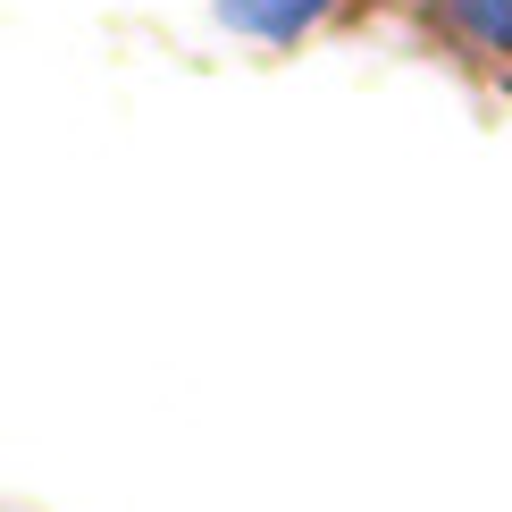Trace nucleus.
I'll return each mask as SVG.
<instances>
[{
	"mask_svg": "<svg viewBox=\"0 0 512 512\" xmlns=\"http://www.w3.org/2000/svg\"><path fill=\"white\" fill-rule=\"evenodd\" d=\"M328 9H336V0H219L227 26H236V34H261V42H294V34H311Z\"/></svg>",
	"mask_w": 512,
	"mask_h": 512,
	"instance_id": "nucleus-1",
	"label": "nucleus"
},
{
	"mask_svg": "<svg viewBox=\"0 0 512 512\" xmlns=\"http://www.w3.org/2000/svg\"><path fill=\"white\" fill-rule=\"evenodd\" d=\"M445 17H454L479 51H512V0H445Z\"/></svg>",
	"mask_w": 512,
	"mask_h": 512,
	"instance_id": "nucleus-2",
	"label": "nucleus"
}]
</instances>
